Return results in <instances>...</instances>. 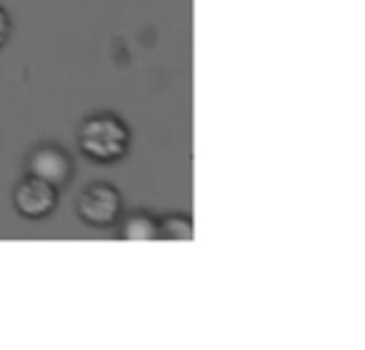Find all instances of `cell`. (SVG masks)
<instances>
[{"instance_id":"3","label":"cell","mask_w":365,"mask_h":350,"mask_svg":"<svg viewBox=\"0 0 365 350\" xmlns=\"http://www.w3.org/2000/svg\"><path fill=\"white\" fill-rule=\"evenodd\" d=\"M13 203L16 210L28 220H43L56 210L58 205V188L46 180L28 175L18 183L16 193H13Z\"/></svg>"},{"instance_id":"5","label":"cell","mask_w":365,"mask_h":350,"mask_svg":"<svg viewBox=\"0 0 365 350\" xmlns=\"http://www.w3.org/2000/svg\"><path fill=\"white\" fill-rule=\"evenodd\" d=\"M120 235L128 240H153L158 238V220L145 213H130L123 220Z\"/></svg>"},{"instance_id":"7","label":"cell","mask_w":365,"mask_h":350,"mask_svg":"<svg viewBox=\"0 0 365 350\" xmlns=\"http://www.w3.org/2000/svg\"><path fill=\"white\" fill-rule=\"evenodd\" d=\"M8 38H11V16L0 8V48L6 46Z\"/></svg>"},{"instance_id":"1","label":"cell","mask_w":365,"mask_h":350,"mask_svg":"<svg viewBox=\"0 0 365 350\" xmlns=\"http://www.w3.org/2000/svg\"><path fill=\"white\" fill-rule=\"evenodd\" d=\"M78 143L86 158L96 163H115L128 155L130 145V130L120 118L110 113H98L83 120Z\"/></svg>"},{"instance_id":"6","label":"cell","mask_w":365,"mask_h":350,"mask_svg":"<svg viewBox=\"0 0 365 350\" xmlns=\"http://www.w3.org/2000/svg\"><path fill=\"white\" fill-rule=\"evenodd\" d=\"M158 235L173 240H190L193 238V220L188 215H168L158 223Z\"/></svg>"},{"instance_id":"2","label":"cell","mask_w":365,"mask_h":350,"mask_svg":"<svg viewBox=\"0 0 365 350\" xmlns=\"http://www.w3.org/2000/svg\"><path fill=\"white\" fill-rule=\"evenodd\" d=\"M78 218L91 228H113L123 213V198L115 185L98 180L78 195Z\"/></svg>"},{"instance_id":"4","label":"cell","mask_w":365,"mask_h":350,"mask_svg":"<svg viewBox=\"0 0 365 350\" xmlns=\"http://www.w3.org/2000/svg\"><path fill=\"white\" fill-rule=\"evenodd\" d=\"M26 170H28V175H36V178L61 188V185H66L68 180H71L73 160L63 148L53 145V143H46V145L33 148V153L26 160Z\"/></svg>"}]
</instances>
